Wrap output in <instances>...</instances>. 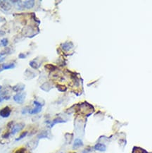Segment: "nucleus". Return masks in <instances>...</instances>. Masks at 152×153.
Returning <instances> with one entry per match:
<instances>
[{"label": "nucleus", "instance_id": "412c9836", "mask_svg": "<svg viewBox=\"0 0 152 153\" xmlns=\"http://www.w3.org/2000/svg\"><path fill=\"white\" fill-rule=\"evenodd\" d=\"M9 134H10L9 133H7L6 134L3 135V136H2V137H3V138H7L9 136Z\"/></svg>", "mask_w": 152, "mask_h": 153}, {"label": "nucleus", "instance_id": "4be33fe9", "mask_svg": "<svg viewBox=\"0 0 152 153\" xmlns=\"http://www.w3.org/2000/svg\"><path fill=\"white\" fill-rule=\"evenodd\" d=\"M5 35V33H4V31H0V37H1V36H3V35Z\"/></svg>", "mask_w": 152, "mask_h": 153}, {"label": "nucleus", "instance_id": "6e6552de", "mask_svg": "<svg viewBox=\"0 0 152 153\" xmlns=\"http://www.w3.org/2000/svg\"><path fill=\"white\" fill-rule=\"evenodd\" d=\"M25 88H26V85L24 84L20 83H18L13 87V90L15 92H21L23 90H25Z\"/></svg>", "mask_w": 152, "mask_h": 153}, {"label": "nucleus", "instance_id": "b1692460", "mask_svg": "<svg viewBox=\"0 0 152 153\" xmlns=\"http://www.w3.org/2000/svg\"><path fill=\"white\" fill-rule=\"evenodd\" d=\"M3 71V69H2V65H0V72H2Z\"/></svg>", "mask_w": 152, "mask_h": 153}, {"label": "nucleus", "instance_id": "a211bd4d", "mask_svg": "<svg viewBox=\"0 0 152 153\" xmlns=\"http://www.w3.org/2000/svg\"><path fill=\"white\" fill-rule=\"evenodd\" d=\"M14 153H26V149L23 147L19 148V149H17Z\"/></svg>", "mask_w": 152, "mask_h": 153}, {"label": "nucleus", "instance_id": "423d86ee", "mask_svg": "<svg viewBox=\"0 0 152 153\" xmlns=\"http://www.w3.org/2000/svg\"><path fill=\"white\" fill-rule=\"evenodd\" d=\"M11 52L10 48H6L3 51L0 52V63H2L4 61L6 57Z\"/></svg>", "mask_w": 152, "mask_h": 153}, {"label": "nucleus", "instance_id": "393cba45", "mask_svg": "<svg viewBox=\"0 0 152 153\" xmlns=\"http://www.w3.org/2000/svg\"><path fill=\"white\" fill-rule=\"evenodd\" d=\"M70 153H76V152H70Z\"/></svg>", "mask_w": 152, "mask_h": 153}, {"label": "nucleus", "instance_id": "9b49d317", "mask_svg": "<svg viewBox=\"0 0 152 153\" xmlns=\"http://www.w3.org/2000/svg\"><path fill=\"white\" fill-rule=\"evenodd\" d=\"M82 146H83V142L82 141V140L79 139V138L75 139L74 141V143H73V148L76 149V148H79Z\"/></svg>", "mask_w": 152, "mask_h": 153}, {"label": "nucleus", "instance_id": "f3484780", "mask_svg": "<svg viewBox=\"0 0 152 153\" xmlns=\"http://www.w3.org/2000/svg\"><path fill=\"white\" fill-rule=\"evenodd\" d=\"M30 66L32 68L35 69H37L38 68V65H37V64L35 61H31L30 62Z\"/></svg>", "mask_w": 152, "mask_h": 153}, {"label": "nucleus", "instance_id": "20e7f679", "mask_svg": "<svg viewBox=\"0 0 152 153\" xmlns=\"http://www.w3.org/2000/svg\"><path fill=\"white\" fill-rule=\"evenodd\" d=\"M11 112V110L10 107L7 106L0 110V116H2V118H8L10 116Z\"/></svg>", "mask_w": 152, "mask_h": 153}, {"label": "nucleus", "instance_id": "6ab92c4d", "mask_svg": "<svg viewBox=\"0 0 152 153\" xmlns=\"http://www.w3.org/2000/svg\"><path fill=\"white\" fill-rule=\"evenodd\" d=\"M26 57V55L25 54H23V53H21L19 55V59H25Z\"/></svg>", "mask_w": 152, "mask_h": 153}, {"label": "nucleus", "instance_id": "f257e3e1", "mask_svg": "<svg viewBox=\"0 0 152 153\" xmlns=\"http://www.w3.org/2000/svg\"><path fill=\"white\" fill-rule=\"evenodd\" d=\"M26 97V92H19L14 96V100L18 104H23L25 102Z\"/></svg>", "mask_w": 152, "mask_h": 153}, {"label": "nucleus", "instance_id": "ddd939ff", "mask_svg": "<svg viewBox=\"0 0 152 153\" xmlns=\"http://www.w3.org/2000/svg\"><path fill=\"white\" fill-rule=\"evenodd\" d=\"M16 66L14 63H9V64H4L2 65L3 70H8V69H13Z\"/></svg>", "mask_w": 152, "mask_h": 153}, {"label": "nucleus", "instance_id": "f8f14e48", "mask_svg": "<svg viewBox=\"0 0 152 153\" xmlns=\"http://www.w3.org/2000/svg\"><path fill=\"white\" fill-rule=\"evenodd\" d=\"M61 47H62L63 50H65V51H69L70 50H71L73 48V45L72 42H66V43L63 44L61 45Z\"/></svg>", "mask_w": 152, "mask_h": 153}, {"label": "nucleus", "instance_id": "0eeeda50", "mask_svg": "<svg viewBox=\"0 0 152 153\" xmlns=\"http://www.w3.org/2000/svg\"><path fill=\"white\" fill-rule=\"evenodd\" d=\"M23 7L27 9H32L35 6V1L34 0H28V1L23 2Z\"/></svg>", "mask_w": 152, "mask_h": 153}, {"label": "nucleus", "instance_id": "9d476101", "mask_svg": "<svg viewBox=\"0 0 152 153\" xmlns=\"http://www.w3.org/2000/svg\"><path fill=\"white\" fill-rule=\"evenodd\" d=\"M94 149L99 151V152H105L106 150V147L105 145L102 143H97L94 146Z\"/></svg>", "mask_w": 152, "mask_h": 153}, {"label": "nucleus", "instance_id": "2eb2a0df", "mask_svg": "<svg viewBox=\"0 0 152 153\" xmlns=\"http://www.w3.org/2000/svg\"><path fill=\"white\" fill-rule=\"evenodd\" d=\"M9 45V41L7 38H3L1 40V45L3 47H7Z\"/></svg>", "mask_w": 152, "mask_h": 153}, {"label": "nucleus", "instance_id": "39448f33", "mask_svg": "<svg viewBox=\"0 0 152 153\" xmlns=\"http://www.w3.org/2000/svg\"><path fill=\"white\" fill-rule=\"evenodd\" d=\"M10 95L8 94L7 91L0 90V102H2L4 99L8 100L10 99Z\"/></svg>", "mask_w": 152, "mask_h": 153}, {"label": "nucleus", "instance_id": "5701e85b", "mask_svg": "<svg viewBox=\"0 0 152 153\" xmlns=\"http://www.w3.org/2000/svg\"><path fill=\"white\" fill-rule=\"evenodd\" d=\"M82 153H89V150L88 149H85L84 151H83V152Z\"/></svg>", "mask_w": 152, "mask_h": 153}, {"label": "nucleus", "instance_id": "1a4fd4ad", "mask_svg": "<svg viewBox=\"0 0 152 153\" xmlns=\"http://www.w3.org/2000/svg\"><path fill=\"white\" fill-rule=\"evenodd\" d=\"M0 6L4 11H9L11 7V4L7 1H0Z\"/></svg>", "mask_w": 152, "mask_h": 153}, {"label": "nucleus", "instance_id": "aec40b11", "mask_svg": "<svg viewBox=\"0 0 152 153\" xmlns=\"http://www.w3.org/2000/svg\"><path fill=\"white\" fill-rule=\"evenodd\" d=\"M47 133H42V134H40V135H38V138H47V135H46Z\"/></svg>", "mask_w": 152, "mask_h": 153}, {"label": "nucleus", "instance_id": "dca6fc26", "mask_svg": "<svg viewBox=\"0 0 152 153\" xmlns=\"http://www.w3.org/2000/svg\"><path fill=\"white\" fill-rule=\"evenodd\" d=\"M27 134H28V132H27V131L23 132V133H22L20 135V136H19L18 138H16V141H19V140H20L23 139V138H25V137L27 135Z\"/></svg>", "mask_w": 152, "mask_h": 153}, {"label": "nucleus", "instance_id": "7ed1b4c3", "mask_svg": "<svg viewBox=\"0 0 152 153\" xmlns=\"http://www.w3.org/2000/svg\"><path fill=\"white\" fill-rule=\"evenodd\" d=\"M25 127V123H16V125H14L11 129V134L12 135H15L16 133H19V131H21L23 128Z\"/></svg>", "mask_w": 152, "mask_h": 153}, {"label": "nucleus", "instance_id": "4468645a", "mask_svg": "<svg viewBox=\"0 0 152 153\" xmlns=\"http://www.w3.org/2000/svg\"><path fill=\"white\" fill-rule=\"evenodd\" d=\"M64 122H66L64 120H63V119H61V118H56V119H54L53 121H52V124H51V127H53L55 124H56V123H64Z\"/></svg>", "mask_w": 152, "mask_h": 153}, {"label": "nucleus", "instance_id": "f03ea898", "mask_svg": "<svg viewBox=\"0 0 152 153\" xmlns=\"http://www.w3.org/2000/svg\"><path fill=\"white\" fill-rule=\"evenodd\" d=\"M33 103L35 104V107H34V109H30L29 113L30 114H36L40 113L42 111V107H43L42 104H41L40 102H39L37 101H34Z\"/></svg>", "mask_w": 152, "mask_h": 153}]
</instances>
